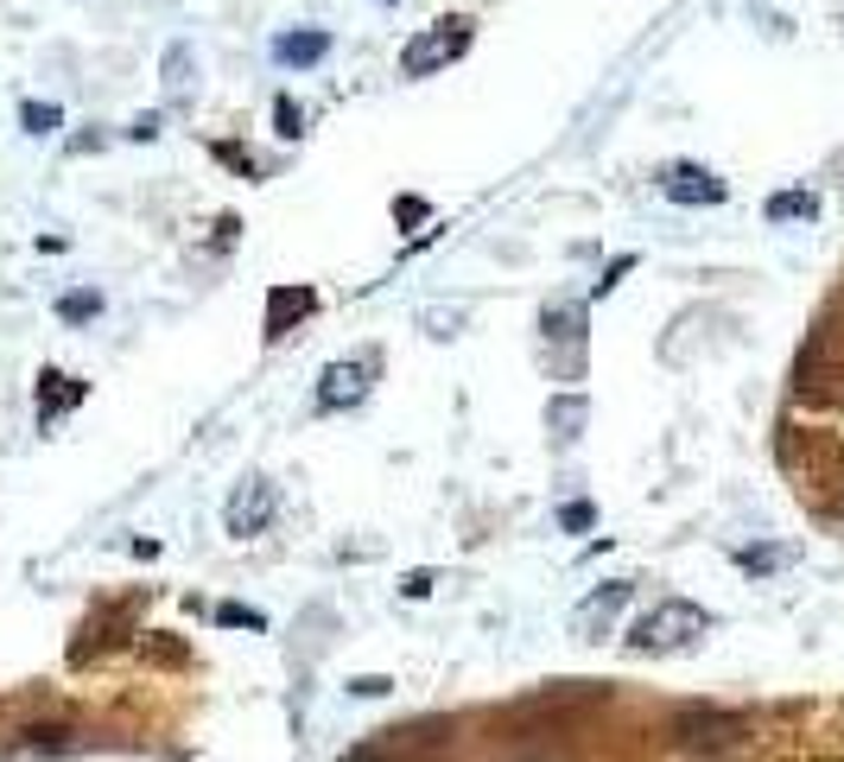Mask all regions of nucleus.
<instances>
[{
  "label": "nucleus",
  "mask_w": 844,
  "mask_h": 762,
  "mask_svg": "<svg viewBox=\"0 0 844 762\" xmlns=\"http://www.w3.org/2000/svg\"><path fill=\"white\" fill-rule=\"evenodd\" d=\"M705 629H711V610H698L693 597H661L655 610H641V617H635L628 649H635V654H680V649H693Z\"/></svg>",
  "instance_id": "obj_1"
},
{
  "label": "nucleus",
  "mask_w": 844,
  "mask_h": 762,
  "mask_svg": "<svg viewBox=\"0 0 844 762\" xmlns=\"http://www.w3.org/2000/svg\"><path fill=\"white\" fill-rule=\"evenodd\" d=\"M470 51V20L464 13H444V20H432V26H419V33L401 45V76H439L444 64H457Z\"/></svg>",
  "instance_id": "obj_2"
},
{
  "label": "nucleus",
  "mask_w": 844,
  "mask_h": 762,
  "mask_svg": "<svg viewBox=\"0 0 844 762\" xmlns=\"http://www.w3.org/2000/svg\"><path fill=\"white\" fill-rule=\"evenodd\" d=\"M585 312H590V299H552L547 312H540L547 350L559 343V356H552V375H559V382H578V375H585Z\"/></svg>",
  "instance_id": "obj_3"
},
{
  "label": "nucleus",
  "mask_w": 844,
  "mask_h": 762,
  "mask_svg": "<svg viewBox=\"0 0 844 762\" xmlns=\"http://www.w3.org/2000/svg\"><path fill=\"white\" fill-rule=\"evenodd\" d=\"M273 515H280V489L267 483V476H242L235 489H229V503H222V528L235 534V541H255L273 528Z\"/></svg>",
  "instance_id": "obj_4"
},
{
  "label": "nucleus",
  "mask_w": 844,
  "mask_h": 762,
  "mask_svg": "<svg viewBox=\"0 0 844 762\" xmlns=\"http://www.w3.org/2000/svg\"><path fill=\"white\" fill-rule=\"evenodd\" d=\"M368 382H375V356H350V363H331L318 375V413H350L368 400Z\"/></svg>",
  "instance_id": "obj_5"
},
{
  "label": "nucleus",
  "mask_w": 844,
  "mask_h": 762,
  "mask_svg": "<svg viewBox=\"0 0 844 762\" xmlns=\"http://www.w3.org/2000/svg\"><path fill=\"white\" fill-rule=\"evenodd\" d=\"M661 197L666 204H724L731 184L718 179V172H705V166H693V159H680V166L661 172Z\"/></svg>",
  "instance_id": "obj_6"
},
{
  "label": "nucleus",
  "mask_w": 844,
  "mask_h": 762,
  "mask_svg": "<svg viewBox=\"0 0 844 762\" xmlns=\"http://www.w3.org/2000/svg\"><path fill=\"white\" fill-rule=\"evenodd\" d=\"M628 591H635V584H628V579H610V584H597V591H590L585 604L572 610V636H578V642H603V629L616 622V610H623V604H628Z\"/></svg>",
  "instance_id": "obj_7"
},
{
  "label": "nucleus",
  "mask_w": 844,
  "mask_h": 762,
  "mask_svg": "<svg viewBox=\"0 0 844 762\" xmlns=\"http://www.w3.org/2000/svg\"><path fill=\"white\" fill-rule=\"evenodd\" d=\"M331 58V33L325 26H298V33H280L273 38V64L280 71H311Z\"/></svg>",
  "instance_id": "obj_8"
},
{
  "label": "nucleus",
  "mask_w": 844,
  "mask_h": 762,
  "mask_svg": "<svg viewBox=\"0 0 844 762\" xmlns=\"http://www.w3.org/2000/svg\"><path fill=\"white\" fill-rule=\"evenodd\" d=\"M311 305H318V292H311V287H273V292H267V318H260L267 343H280V337H286V325H293V318H305Z\"/></svg>",
  "instance_id": "obj_9"
},
{
  "label": "nucleus",
  "mask_w": 844,
  "mask_h": 762,
  "mask_svg": "<svg viewBox=\"0 0 844 762\" xmlns=\"http://www.w3.org/2000/svg\"><path fill=\"white\" fill-rule=\"evenodd\" d=\"M736 730H743V725L724 718V712H686V718L673 725V737H680V743H693V750H718V743H731Z\"/></svg>",
  "instance_id": "obj_10"
},
{
  "label": "nucleus",
  "mask_w": 844,
  "mask_h": 762,
  "mask_svg": "<svg viewBox=\"0 0 844 762\" xmlns=\"http://www.w3.org/2000/svg\"><path fill=\"white\" fill-rule=\"evenodd\" d=\"M76 400H83V382H76V375H58V368H45V375H38V426H51L58 413H71Z\"/></svg>",
  "instance_id": "obj_11"
},
{
  "label": "nucleus",
  "mask_w": 844,
  "mask_h": 762,
  "mask_svg": "<svg viewBox=\"0 0 844 762\" xmlns=\"http://www.w3.org/2000/svg\"><path fill=\"white\" fill-rule=\"evenodd\" d=\"M76 730L64 718H38V725H20V757H64Z\"/></svg>",
  "instance_id": "obj_12"
},
{
  "label": "nucleus",
  "mask_w": 844,
  "mask_h": 762,
  "mask_svg": "<svg viewBox=\"0 0 844 762\" xmlns=\"http://www.w3.org/2000/svg\"><path fill=\"white\" fill-rule=\"evenodd\" d=\"M585 420H590V400L585 395H552L547 400V426L559 445H572V438H585Z\"/></svg>",
  "instance_id": "obj_13"
},
{
  "label": "nucleus",
  "mask_w": 844,
  "mask_h": 762,
  "mask_svg": "<svg viewBox=\"0 0 844 762\" xmlns=\"http://www.w3.org/2000/svg\"><path fill=\"white\" fill-rule=\"evenodd\" d=\"M159 83H166V96L179 102V96H191V83H197V51L191 45H166V58H159Z\"/></svg>",
  "instance_id": "obj_14"
},
{
  "label": "nucleus",
  "mask_w": 844,
  "mask_h": 762,
  "mask_svg": "<svg viewBox=\"0 0 844 762\" xmlns=\"http://www.w3.org/2000/svg\"><path fill=\"white\" fill-rule=\"evenodd\" d=\"M819 217V191H774L769 222H812Z\"/></svg>",
  "instance_id": "obj_15"
},
{
  "label": "nucleus",
  "mask_w": 844,
  "mask_h": 762,
  "mask_svg": "<svg viewBox=\"0 0 844 762\" xmlns=\"http://www.w3.org/2000/svg\"><path fill=\"white\" fill-rule=\"evenodd\" d=\"M102 305H109V299H102L96 287H76V292L58 299V318H64V325H96V318H102Z\"/></svg>",
  "instance_id": "obj_16"
},
{
  "label": "nucleus",
  "mask_w": 844,
  "mask_h": 762,
  "mask_svg": "<svg viewBox=\"0 0 844 762\" xmlns=\"http://www.w3.org/2000/svg\"><path fill=\"white\" fill-rule=\"evenodd\" d=\"M794 559V546H736V566L743 572H774V566H787Z\"/></svg>",
  "instance_id": "obj_17"
},
{
  "label": "nucleus",
  "mask_w": 844,
  "mask_h": 762,
  "mask_svg": "<svg viewBox=\"0 0 844 762\" xmlns=\"http://www.w3.org/2000/svg\"><path fill=\"white\" fill-rule=\"evenodd\" d=\"M20 121H26V134H58V128H64V109H58V102H20Z\"/></svg>",
  "instance_id": "obj_18"
},
{
  "label": "nucleus",
  "mask_w": 844,
  "mask_h": 762,
  "mask_svg": "<svg viewBox=\"0 0 844 762\" xmlns=\"http://www.w3.org/2000/svg\"><path fill=\"white\" fill-rule=\"evenodd\" d=\"M273 134H280V141H298V134H305V109H298L293 96L273 102Z\"/></svg>",
  "instance_id": "obj_19"
},
{
  "label": "nucleus",
  "mask_w": 844,
  "mask_h": 762,
  "mask_svg": "<svg viewBox=\"0 0 844 762\" xmlns=\"http://www.w3.org/2000/svg\"><path fill=\"white\" fill-rule=\"evenodd\" d=\"M217 622H222V629H267V617H260L255 604H222Z\"/></svg>",
  "instance_id": "obj_20"
},
{
  "label": "nucleus",
  "mask_w": 844,
  "mask_h": 762,
  "mask_svg": "<svg viewBox=\"0 0 844 762\" xmlns=\"http://www.w3.org/2000/svg\"><path fill=\"white\" fill-rule=\"evenodd\" d=\"M559 528H565V534H590V528H597V508H590V503H565V508H559Z\"/></svg>",
  "instance_id": "obj_21"
},
{
  "label": "nucleus",
  "mask_w": 844,
  "mask_h": 762,
  "mask_svg": "<svg viewBox=\"0 0 844 762\" xmlns=\"http://www.w3.org/2000/svg\"><path fill=\"white\" fill-rule=\"evenodd\" d=\"M419 325L432 330V337H457V330H464V312H419Z\"/></svg>",
  "instance_id": "obj_22"
},
{
  "label": "nucleus",
  "mask_w": 844,
  "mask_h": 762,
  "mask_svg": "<svg viewBox=\"0 0 844 762\" xmlns=\"http://www.w3.org/2000/svg\"><path fill=\"white\" fill-rule=\"evenodd\" d=\"M628 267H635V254H616V261H610V274H603V280L590 287V299H603V292H616V280H623Z\"/></svg>",
  "instance_id": "obj_23"
},
{
  "label": "nucleus",
  "mask_w": 844,
  "mask_h": 762,
  "mask_svg": "<svg viewBox=\"0 0 844 762\" xmlns=\"http://www.w3.org/2000/svg\"><path fill=\"white\" fill-rule=\"evenodd\" d=\"M127 141H159V114H134L127 121Z\"/></svg>",
  "instance_id": "obj_24"
},
{
  "label": "nucleus",
  "mask_w": 844,
  "mask_h": 762,
  "mask_svg": "<svg viewBox=\"0 0 844 762\" xmlns=\"http://www.w3.org/2000/svg\"><path fill=\"white\" fill-rule=\"evenodd\" d=\"M388 687H394V680H381V674H363V680H350V692H363V699H381Z\"/></svg>",
  "instance_id": "obj_25"
},
{
  "label": "nucleus",
  "mask_w": 844,
  "mask_h": 762,
  "mask_svg": "<svg viewBox=\"0 0 844 762\" xmlns=\"http://www.w3.org/2000/svg\"><path fill=\"white\" fill-rule=\"evenodd\" d=\"M432 584H439V579H432V572H406V579H401V591H406V597H426Z\"/></svg>",
  "instance_id": "obj_26"
},
{
  "label": "nucleus",
  "mask_w": 844,
  "mask_h": 762,
  "mask_svg": "<svg viewBox=\"0 0 844 762\" xmlns=\"http://www.w3.org/2000/svg\"><path fill=\"white\" fill-rule=\"evenodd\" d=\"M394 222H426V204H419V197H401V204H394Z\"/></svg>",
  "instance_id": "obj_27"
},
{
  "label": "nucleus",
  "mask_w": 844,
  "mask_h": 762,
  "mask_svg": "<svg viewBox=\"0 0 844 762\" xmlns=\"http://www.w3.org/2000/svg\"><path fill=\"white\" fill-rule=\"evenodd\" d=\"M832 172H844V153H839V159H832Z\"/></svg>",
  "instance_id": "obj_28"
},
{
  "label": "nucleus",
  "mask_w": 844,
  "mask_h": 762,
  "mask_svg": "<svg viewBox=\"0 0 844 762\" xmlns=\"http://www.w3.org/2000/svg\"><path fill=\"white\" fill-rule=\"evenodd\" d=\"M839 521H844V496H839Z\"/></svg>",
  "instance_id": "obj_29"
},
{
  "label": "nucleus",
  "mask_w": 844,
  "mask_h": 762,
  "mask_svg": "<svg viewBox=\"0 0 844 762\" xmlns=\"http://www.w3.org/2000/svg\"><path fill=\"white\" fill-rule=\"evenodd\" d=\"M381 7H401V0H381Z\"/></svg>",
  "instance_id": "obj_30"
}]
</instances>
